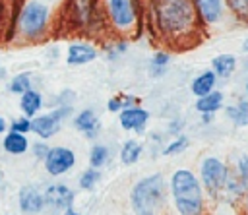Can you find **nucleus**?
Returning <instances> with one entry per match:
<instances>
[{
    "mask_svg": "<svg viewBox=\"0 0 248 215\" xmlns=\"http://www.w3.org/2000/svg\"><path fill=\"white\" fill-rule=\"evenodd\" d=\"M227 6L236 19L248 21V0H227Z\"/></svg>",
    "mask_w": 248,
    "mask_h": 215,
    "instance_id": "nucleus-28",
    "label": "nucleus"
},
{
    "mask_svg": "<svg viewBox=\"0 0 248 215\" xmlns=\"http://www.w3.org/2000/svg\"><path fill=\"white\" fill-rule=\"evenodd\" d=\"M74 112V105H62L54 107L46 114H37L31 118V132L37 134L41 139H48L62 128V122L70 118Z\"/></svg>",
    "mask_w": 248,
    "mask_h": 215,
    "instance_id": "nucleus-6",
    "label": "nucleus"
},
{
    "mask_svg": "<svg viewBox=\"0 0 248 215\" xmlns=\"http://www.w3.org/2000/svg\"><path fill=\"white\" fill-rule=\"evenodd\" d=\"M242 50H244V52H248V39L244 41V45H242Z\"/></svg>",
    "mask_w": 248,
    "mask_h": 215,
    "instance_id": "nucleus-39",
    "label": "nucleus"
},
{
    "mask_svg": "<svg viewBox=\"0 0 248 215\" xmlns=\"http://www.w3.org/2000/svg\"><path fill=\"white\" fill-rule=\"evenodd\" d=\"M147 120H149V112H147L143 107H140V105L126 107V108H122V110L118 112L120 128H122V130H128V132L143 134Z\"/></svg>",
    "mask_w": 248,
    "mask_h": 215,
    "instance_id": "nucleus-9",
    "label": "nucleus"
},
{
    "mask_svg": "<svg viewBox=\"0 0 248 215\" xmlns=\"http://www.w3.org/2000/svg\"><path fill=\"white\" fill-rule=\"evenodd\" d=\"M43 163H45V170L50 176H60V174H66L76 165V153L70 147L56 145L48 149Z\"/></svg>",
    "mask_w": 248,
    "mask_h": 215,
    "instance_id": "nucleus-8",
    "label": "nucleus"
},
{
    "mask_svg": "<svg viewBox=\"0 0 248 215\" xmlns=\"http://www.w3.org/2000/svg\"><path fill=\"white\" fill-rule=\"evenodd\" d=\"M225 114L234 122V126H248V101L240 99L236 107H227Z\"/></svg>",
    "mask_w": 248,
    "mask_h": 215,
    "instance_id": "nucleus-22",
    "label": "nucleus"
},
{
    "mask_svg": "<svg viewBox=\"0 0 248 215\" xmlns=\"http://www.w3.org/2000/svg\"><path fill=\"white\" fill-rule=\"evenodd\" d=\"M180 120H174V122H170L169 124V132H172V134H176V132H180Z\"/></svg>",
    "mask_w": 248,
    "mask_h": 215,
    "instance_id": "nucleus-34",
    "label": "nucleus"
},
{
    "mask_svg": "<svg viewBox=\"0 0 248 215\" xmlns=\"http://www.w3.org/2000/svg\"><path fill=\"white\" fill-rule=\"evenodd\" d=\"M62 215H79V213H78L76 209H72V207H70V209H66V211H64Z\"/></svg>",
    "mask_w": 248,
    "mask_h": 215,
    "instance_id": "nucleus-38",
    "label": "nucleus"
},
{
    "mask_svg": "<svg viewBox=\"0 0 248 215\" xmlns=\"http://www.w3.org/2000/svg\"><path fill=\"white\" fill-rule=\"evenodd\" d=\"M10 130H14V132H21V134L31 132V118H29V116L14 118V120H12V124H10Z\"/></svg>",
    "mask_w": 248,
    "mask_h": 215,
    "instance_id": "nucleus-31",
    "label": "nucleus"
},
{
    "mask_svg": "<svg viewBox=\"0 0 248 215\" xmlns=\"http://www.w3.org/2000/svg\"><path fill=\"white\" fill-rule=\"evenodd\" d=\"M221 107H223V93L221 91H211L203 97H198V101H196V110L200 114H203V112H213L215 114Z\"/></svg>",
    "mask_w": 248,
    "mask_h": 215,
    "instance_id": "nucleus-19",
    "label": "nucleus"
},
{
    "mask_svg": "<svg viewBox=\"0 0 248 215\" xmlns=\"http://www.w3.org/2000/svg\"><path fill=\"white\" fill-rule=\"evenodd\" d=\"M170 194L180 215H202L203 192L196 174L188 169H178L170 176Z\"/></svg>",
    "mask_w": 248,
    "mask_h": 215,
    "instance_id": "nucleus-3",
    "label": "nucleus"
},
{
    "mask_svg": "<svg viewBox=\"0 0 248 215\" xmlns=\"http://www.w3.org/2000/svg\"><path fill=\"white\" fill-rule=\"evenodd\" d=\"M97 56H99V48L87 41L70 43L66 48V64L68 66H85V64L93 62Z\"/></svg>",
    "mask_w": 248,
    "mask_h": 215,
    "instance_id": "nucleus-12",
    "label": "nucleus"
},
{
    "mask_svg": "<svg viewBox=\"0 0 248 215\" xmlns=\"http://www.w3.org/2000/svg\"><path fill=\"white\" fill-rule=\"evenodd\" d=\"M236 174L244 186V192L248 196V155H240L236 161Z\"/></svg>",
    "mask_w": 248,
    "mask_h": 215,
    "instance_id": "nucleus-29",
    "label": "nucleus"
},
{
    "mask_svg": "<svg viewBox=\"0 0 248 215\" xmlns=\"http://www.w3.org/2000/svg\"><path fill=\"white\" fill-rule=\"evenodd\" d=\"M211 118H213V112H203L202 114V120L207 124V122H211Z\"/></svg>",
    "mask_w": 248,
    "mask_h": 215,
    "instance_id": "nucleus-35",
    "label": "nucleus"
},
{
    "mask_svg": "<svg viewBox=\"0 0 248 215\" xmlns=\"http://www.w3.org/2000/svg\"><path fill=\"white\" fill-rule=\"evenodd\" d=\"M141 151H143V147H141L140 141L126 139L122 143V147H120V161H122V165H134V163H138L140 157H141Z\"/></svg>",
    "mask_w": 248,
    "mask_h": 215,
    "instance_id": "nucleus-21",
    "label": "nucleus"
},
{
    "mask_svg": "<svg viewBox=\"0 0 248 215\" xmlns=\"http://www.w3.org/2000/svg\"><path fill=\"white\" fill-rule=\"evenodd\" d=\"M0 184H2V172H0Z\"/></svg>",
    "mask_w": 248,
    "mask_h": 215,
    "instance_id": "nucleus-41",
    "label": "nucleus"
},
{
    "mask_svg": "<svg viewBox=\"0 0 248 215\" xmlns=\"http://www.w3.org/2000/svg\"><path fill=\"white\" fill-rule=\"evenodd\" d=\"M194 2H196V8H198V14H200L202 23L213 25V23L221 21L223 8H225V2L227 0H194Z\"/></svg>",
    "mask_w": 248,
    "mask_h": 215,
    "instance_id": "nucleus-14",
    "label": "nucleus"
},
{
    "mask_svg": "<svg viewBox=\"0 0 248 215\" xmlns=\"http://www.w3.org/2000/svg\"><path fill=\"white\" fill-rule=\"evenodd\" d=\"M108 155H110L108 147H105V145H101V143H95V145H91V149H89V165L95 167V169H101L103 165H107Z\"/></svg>",
    "mask_w": 248,
    "mask_h": 215,
    "instance_id": "nucleus-25",
    "label": "nucleus"
},
{
    "mask_svg": "<svg viewBox=\"0 0 248 215\" xmlns=\"http://www.w3.org/2000/svg\"><path fill=\"white\" fill-rule=\"evenodd\" d=\"M17 205L23 215H39L45 207V194H41L35 186H21L17 192Z\"/></svg>",
    "mask_w": 248,
    "mask_h": 215,
    "instance_id": "nucleus-11",
    "label": "nucleus"
},
{
    "mask_svg": "<svg viewBox=\"0 0 248 215\" xmlns=\"http://www.w3.org/2000/svg\"><path fill=\"white\" fill-rule=\"evenodd\" d=\"M188 147V138L186 136H176L172 141H169V145L161 151L165 157H169V155H176V153H182L184 149Z\"/></svg>",
    "mask_w": 248,
    "mask_h": 215,
    "instance_id": "nucleus-27",
    "label": "nucleus"
},
{
    "mask_svg": "<svg viewBox=\"0 0 248 215\" xmlns=\"http://www.w3.org/2000/svg\"><path fill=\"white\" fill-rule=\"evenodd\" d=\"M151 19L157 35L172 45H186L202 23L194 0H151Z\"/></svg>",
    "mask_w": 248,
    "mask_h": 215,
    "instance_id": "nucleus-1",
    "label": "nucleus"
},
{
    "mask_svg": "<svg viewBox=\"0 0 248 215\" xmlns=\"http://www.w3.org/2000/svg\"><path fill=\"white\" fill-rule=\"evenodd\" d=\"M107 108H108V112L118 114V112L124 108V97H122V95H114V97H110V99L107 101Z\"/></svg>",
    "mask_w": 248,
    "mask_h": 215,
    "instance_id": "nucleus-33",
    "label": "nucleus"
},
{
    "mask_svg": "<svg viewBox=\"0 0 248 215\" xmlns=\"http://www.w3.org/2000/svg\"><path fill=\"white\" fill-rule=\"evenodd\" d=\"M74 128L78 132H81L87 139H95L101 132V122H99L97 112L93 108H81L74 116Z\"/></svg>",
    "mask_w": 248,
    "mask_h": 215,
    "instance_id": "nucleus-13",
    "label": "nucleus"
},
{
    "mask_svg": "<svg viewBox=\"0 0 248 215\" xmlns=\"http://www.w3.org/2000/svg\"><path fill=\"white\" fill-rule=\"evenodd\" d=\"M126 50H128V41H126L124 37H120V39H114V41L107 43L105 48H103V54H105L107 60L114 62V60H118Z\"/></svg>",
    "mask_w": 248,
    "mask_h": 215,
    "instance_id": "nucleus-24",
    "label": "nucleus"
},
{
    "mask_svg": "<svg viewBox=\"0 0 248 215\" xmlns=\"http://www.w3.org/2000/svg\"><path fill=\"white\" fill-rule=\"evenodd\" d=\"M169 62H170V54H169L167 50H157V52L153 54L151 62H149V74H151L153 77H161V76L167 72Z\"/></svg>",
    "mask_w": 248,
    "mask_h": 215,
    "instance_id": "nucleus-23",
    "label": "nucleus"
},
{
    "mask_svg": "<svg viewBox=\"0 0 248 215\" xmlns=\"http://www.w3.org/2000/svg\"><path fill=\"white\" fill-rule=\"evenodd\" d=\"M6 128H8V126H6V120H4V116L0 114V134H4V132H6Z\"/></svg>",
    "mask_w": 248,
    "mask_h": 215,
    "instance_id": "nucleus-36",
    "label": "nucleus"
},
{
    "mask_svg": "<svg viewBox=\"0 0 248 215\" xmlns=\"http://www.w3.org/2000/svg\"><path fill=\"white\" fill-rule=\"evenodd\" d=\"M140 215H155V211H147V213H140Z\"/></svg>",
    "mask_w": 248,
    "mask_h": 215,
    "instance_id": "nucleus-40",
    "label": "nucleus"
},
{
    "mask_svg": "<svg viewBox=\"0 0 248 215\" xmlns=\"http://www.w3.org/2000/svg\"><path fill=\"white\" fill-rule=\"evenodd\" d=\"M2 147H4V151L10 153V155H23V153L29 149V141H27L25 134L10 130V132L4 136V139H2Z\"/></svg>",
    "mask_w": 248,
    "mask_h": 215,
    "instance_id": "nucleus-16",
    "label": "nucleus"
},
{
    "mask_svg": "<svg viewBox=\"0 0 248 215\" xmlns=\"http://www.w3.org/2000/svg\"><path fill=\"white\" fill-rule=\"evenodd\" d=\"M58 4H62V0H25L16 15L14 33L17 39L25 43L43 41L50 29Z\"/></svg>",
    "mask_w": 248,
    "mask_h": 215,
    "instance_id": "nucleus-2",
    "label": "nucleus"
},
{
    "mask_svg": "<svg viewBox=\"0 0 248 215\" xmlns=\"http://www.w3.org/2000/svg\"><path fill=\"white\" fill-rule=\"evenodd\" d=\"M165 200V178L161 172L149 174L134 184L130 192V203L136 215L155 211Z\"/></svg>",
    "mask_w": 248,
    "mask_h": 215,
    "instance_id": "nucleus-5",
    "label": "nucleus"
},
{
    "mask_svg": "<svg viewBox=\"0 0 248 215\" xmlns=\"http://www.w3.org/2000/svg\"><path fill=\"white\" fill-rule=\"evenodd\" d=\"M6 77H8V70L0 64V79H6Z\"/></svg>",
    "mask_w": 248,
    "mask_h": 215,
    "instance_id": "nucleus-37",
    "label": "nucleus"
},
{
    "mask_svg": "<svg viewBox=\"0 0 248 215\" xmlns=\"http://www.w3.org/2000/svg\"><path fill=\"white\" fill-rule=\"evenodd\" d=\"M43 105H45L43 93L37 89H29L23 95H19V110L23 112V116H29V118L37 116L39 110L43 108Z\"/></svg>",
    "mask_w": 248,
    "mask_h": 215,
    "instance_id": "nucleus-15",
    "label": "nucleus"
},
{
    "mask_svg": "<svg viewBox=\"0 0 248 215\" xmlns=\"http://www.w3.org/2000/svg\"><path fill=\"white\" fill-rule=\"evenodd\" d=\"M107 25L120 37L136 35L140 27L138 0H99Z\"/></svg>",
    "mask_w": 248,
    "mask_h": 215,
    "instance_id": "nucleus-4",
    "label": "nucleus"
},
{
    "mask_svg": "<svg viewBox=\"0 0 248 215\" xmlns=\"http://www.w3.org/2000/svg\"><path fill=\"white\" fill-rule=\"evenodd\" d=\"M48 149H50V147L46 145V141H35V143H31V153H33V157H37V159H41V161H45Z\"/></svg>",
    "mask_w": 248,
    "mask_h": 215,
    "instance_id": "nucleus-32",
    "label": "nucleus"
},
{
    "mask_svg": "<svg viewBox=\"0 0 248 215\" xmlns=\"http://www.w3.org/2000/svg\"><path fill=\"white\" fill-rule=\"evenodd\" d=\"M236 68V58L232 54H217L213 60H211V70L217 74V77L221 79H227L231 77V74L234 72Z\"/></svg>",
    "mask_w": 248,
    "mask_h": 215,
    "instance_id": "nucleus-18",
    "label": "nucleus"
},
{
    "mask_svg": "<svg viewBox=\"0 0 248 215\" xmlns=\"http://www.w3.org/2000/svg\"><path fill=\"white\" fill-rule=\"evenodd\" d=\"M99 180H101V170L95 169V167H91V169H87V170L81 172V176H79V188L81 190H93Z\"/></svg>",
    "mask_w": 248,
    "mask_h": 215,
    "instance_id": "nucleus-26",
    "label": "nucleus"
},
{
    "mask_svg": "<svg viewBox=\"0 0 248 215\" xmlns=\"http://www.w3.org/2000/svg\"><path fill=\"white\" fill-rule=\"evenodd\" d=\"M29 89H33V74L31 72H19L8 79V91L14 95H23Z\"/></svg>",
    "mask_w": 248,
    "mask_h": 215,
    "instance_id": "nucleus-20",
    "label": "nucleus"
},
{
    "mask_svg": "<svg viewBox=\"0 0 248 215\" xmlns=\"http://www.w3.org/2000/svg\"><path fill=\"white\" fill-rule=\"evenodd\" d=\"M200 172H202V184L211 196H217L221 190L225 192V184H227V178H229V169L225 167L223 161H219L217 157H205L202 161Z\"/></svg>",
    "mask_w": 248,
    "mask_h": 215,
    "instance_id": "nucleus-7",
    "label": "nucleus"
},
{
    "mask_svg": "<svg viewBox=\"0 0 248 215\" xmlns=\"http://www.w3.org/2000/svg\"><path fill=\"white\" fill-rule=\"evenodd\" d=\"M74 101H76V93H74V89L66 87V89H62L58 95H54L52 105H54V107H62V105H74Z\"/></svg>",
    "mask_w": 248,
    "mask_h": 215,
    "instance_id": "nucleus-30",
    "label": "nucleus"
},
{
    "mask_svg": "<svg viewBox=\"0 0 248 215\" xmlns=\"http://www.w3.org/2000/svg\"><path fill=\"white\" fill-rule=\"evenodd\" d=\"M215 83H217V74L213 70H205V72H202L200 76H196L192 79L190 89H192V93L196 97H203V95H207V93L213 91Z\"/></svg>",
    "mask_w": 248,
    "mask_h": 215,
    "instance_id": "nucleus-17",
    "label": "nucleus"
},
{
    "mask_svg": "<svg viewBox=\"0 0 248 215\" xmlns=\"http://www.w3.org/2000/svg\"><path fill=\"white\" fill-rule=\"evenodd\" d=\"M246 91H248V83H246Z\"/></svg>",
    "mask_w": 248,
    "mask_h": 215,
    "instance_id": "nucleus-42",
    "label": "nucleus"
},
{
    "mask_svg": "<svg viewBox=\"0 0 248 215\" xmlns=\"http://www.w3.org/2000/svg\"><path fill=\"white\" fill-rule=\"evenodd\" d=\"M45 194V201H46V207H50L52 211H66L72 207L74 203V190L68 188L66 184H50L46 186V190L43 192Z\"/></svg>",
    "mask_w": 248,
    "mask_h": 215,
    "instance_id": "nucleus-10",
    "label": "nucleus"
}]
</instances>
